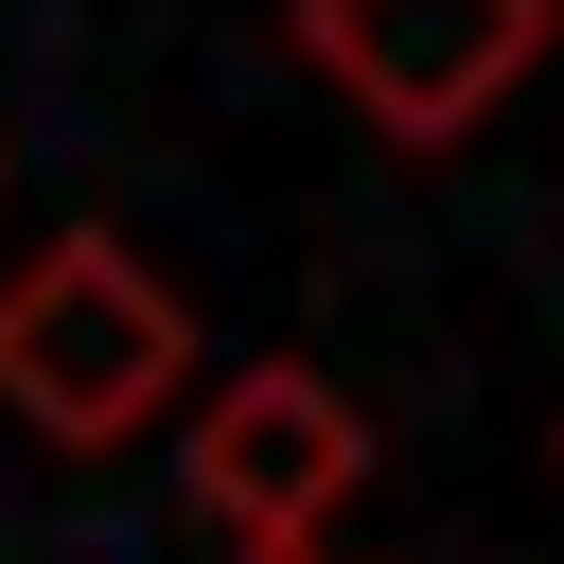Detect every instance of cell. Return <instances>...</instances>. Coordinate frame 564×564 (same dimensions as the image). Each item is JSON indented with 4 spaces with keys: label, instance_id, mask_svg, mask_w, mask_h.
<instances>
[{
    "label": "cell",
    "instance_id": "cell-3",
    "mask_svg": "<svg viewBox=\"0 0 564 564\" xmlns=\"http://www.w3.org/2000/svg\"><path fill=\"white\" fill-rule=\"evenodd\" d=\"M352 476H370V423H352V388L300 370V352L229 370V388L176 423V494H194V529H229V546H317V529L352 511Z\"/></svg>",
    "mask_w": 564,
    "mask_h": 564
},
{
    "label": "cell",
    "instance_id": "cell-1",
    "mask_svg": "<svg viewBox=\"0 0 564 564\" xmlns=\"http://www.w3.org/2000/svg\"><path fill=\"white\" fill-rule=\"evenodd\" d=\"M176 388H194V317H176V282H159L123 229H53V247L0 282V405H18L53 458L141 441Z\"/></svg>",
    "mask_w": 564,
    "mask_h": 564
},
{
    "label": "cell",
    "instance_id": "cell-4",
    "mask_svg": "<svg viewBox=\"0 0 564 564\" xmlns=\"http://www.w3.org/2000/svg\"><path fill=\"white\" fill-rule=\"evenodd\" d=\"M229 564H335V546H229Z\"/></svg>",
    "mask_w": 564,
    "mask_h": 564
},
{
    "label": "cell",
    "instance_id": "cell-2",
    "mask_svg": "<svg viewBox=\"0 0 564 564\" xmlns=\"http://www.w3.org/2000/svg\"><path fill=\"white\" fill-rule=\"evenodd\" d=\"M546 35H564V0H300V70L405 159L476 141L546 70Z\"/></svg>",
    "mask_w": 564,
    "mask_h": 564
}]
</instances>
